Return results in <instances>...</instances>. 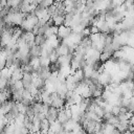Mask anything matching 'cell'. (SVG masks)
Masks as SVG:
<instances>
[{
    "mask_svg": "<svg viewBox=\"0 0 134 134\" xmlns=\"http://www.w3.org/2000/svg\"><path fill=\"white\" fill-rule=\"evenodd\" d=\"M71 34H72V28H71V27H69V26H65V25H62V26H60V27H59V32H58L57 37H58L60 40L64 41V40H65V39H67Z\"/></svg>",
    "mask_w": 134,
    "mask_h": 134,
    "instance_id": "1",
    "label": "cell"
},
{
    "mask_svg": "<svg viewBox=\"0 0 134 134\" xmlns=\"http://www.w3.org/2000/svg\"><path fill=\"white\" fill-rule=\"evenodd\" d=\"M58 115H59V110L53 108V107H50L48 112H47V114H46V119L50 124H52V122L58 120Z\"/></svg>",
    "mask_w": 134,
    "mask_h": 134,
    "instance_id": "2",
    "label": "cell"
},
{
    "mask_svg": "<svg viewBox=\"0 0 134 134\" xmlns=\"http://www.w3.org/2000/svg\"><path fill=\"white\" fill-rule=\"evenodd\" d=\"M55 51H57V53H58L59 57L67 55V54H69V46H68L65 42H62V43L59 45V47L55 49Z\"/></svg>",
    "mask_w": 134,
    "mask_h": 134,
    "instance_id": "3",
    "label": "cell"
},
{
    "mask_svg": "<svg viewBox=\"0 0 134 134\" xmlns=\"http://www.w3.org/2000/svg\"><path fill=\"white\" fill-rule=\"evenodd\" d=\"M42 46H38V45H35L34 47L30 48V55L31 58H40L42 55Z\"/></svg>",
    "mask_w": 134,
    "mask_h": 134,
    "instance_id": "4",
    "label": "cell"
},
{
    "mask_svg": "<svg viewBox=\"0 0 134 134\" xmlns=\"http://www.w3.org/2000/svg\"><path fill=\"white\" fill-rule=\"evenodd\" d=\"M23 74L24 72L22 71L21 68H16L14 71H13V74H12V80L17 82V81H21L22 77H23Z\"/></svg>",
    "mask_w": 134,
    "mask_h": 134,
    "instance_id": "5",
    "label": "cell"
},
{
    "mask_svg": "<svg viewBox=\"0 0 134 134\" xmlns=\"http://www.w3.org/2000/svg\"><path fill=\"white\" fill-rule=\"evenodd\" d=\"M52 21H53L54 26L60 27V26L64 25V23H65V16H59V15H55V16L52 17Z\"/></svg>",
    "mask_w": 134,
    "mask_h": 134,
    "instance_id": "6",
    "label": "cell"
},
{
    "mask_svg": "<svg viewBox=\"0 0 134 134\" xmlns=\"http://www.w3.org/2000/svg\"><path fill=\"white\" fill-rule=\"evenodd\" d=\"M47 42V38L44 35H37L35 38V44L38 46H43Z\"/></svg>",
    "mask_w": 134,
    "mask_h": 134,
    "instance_id": "7",
    "label": "cell"
},
{
    "mask_svg": "<svg viewBox=\"0 0 134 134\" xmlns=\"http://www.w3.org/2000/svg\"><path fill=\"white\" fill-rule=\"evenodd\" d=\"M76 125H77V122L71 118V119H69V120H68V121H67L63 127H64V129H65L66 131H68V132H72Z\"/></svg>",
    "mask_w": 134,
    "mask_h": 134,
    "instance_id": "8",
    "label": "cell"
},
{
    "mask_svg": "<svg viewBox=\"0 0 134 134\" xmlns=\"http://www.w3.org/2000/svg\"><path fill=\"white\" fill-rule=\"evenodd\" d=\"M12 74H13V70L10 68H4L0 71V76L2 79H5V80H10Z\"/></svg>",
    "mask_w": 134,
    "mask_h": 134,
    "instance_id": "9",
    "label": "cell"
},
{
    "mask_svg": "<svg viewBox=\"0 0 134 134\" xmlns=\"http://www.w3.org/2000/svg\"><path fill=\"white\" fill-rule=\"evenodd\" d=\"M40 131H42V132H47L48 133V130H49V128H50V122L46 119V118H44L42 121H41V124H40Z\"/></svg>",
    "mask_w": 134,
    "mask_h": 134,
    "instance_id": "10",
    "label": "cell"
},
{
    "mask_svg": "<svg viewBox=\"0 0 134 134\" xmlns=\"http://www.w3.org/2000/svg\"><path fill=\"white\" fill-rule=\"evenodd\" d=\"M15 134H30V131L27 128H25L24 126H21V127H17L16 126Z\"/></svg>",
    "mask_w": 134,
    "mask_h": 134,
    "instance_id": "11",
    "label": "cell"
},
{
    "mask_svg": "<svg viewBox=\"0 0 134 134\" xmlns=\"http://www.w3.org/2000/svg\"><path fill=\"white\" fill-rule=\"evenodd\" d=\"M50 60L45 57H40V67H49Z\"/></svg>",
    "mask_w": 134,
    "mask_h": 134,
    "instance_id": "12",
    "label": "cell"
},
{
    "mask_svg": "<svg viewBox=\"0 0 134 134\" xmlns=\"http://www.w3.org/2000/svg\"><path fill=\"white\" fill-rule=\"evenodd\" d=\"M17 107H18V110H19L20 114L25 115V113H26V108H27V107H25V106H24L23 104H21V103H17Z\"/></svg>",
    "mask_w": 134,
    "mask_h": 134,
    "instance_id": "13",
    "label": "cell"
},
{
    "mask_svg": "<svg viewBox=\"0 0 134 134\" xmlns=\"http://www.w3.org/2000/svg\"><path fill=\"white\" fill-rule=\"evenodd\" d=\"M111 113H112L114 116H117V115L120 113V107H119V106H113Z\"/></svg>",
    "mask_w": 134,
    "mask_h": 134,
    "instance_id": "14",
    "label": "cell"
},
{
    "mask_svg": "<svg viewBox=\"0 0 134 134\" xmlns=\"http://www.w3.org/2000/svg\"><path fill=\"white\" fill-rule=\"evenodd\" d=\"M133 9H134V2H133Z\"/></svg>",
    "mask_w": 134,
    "mask_h": 134,
    "instance_id": "15",
    "label": "cell"
},
{
    "mask_svg": "<svg viewBox=\"0 0 134 134\" xmlns=\"http://www.w3.org/2000/svg\"><path fill=\"white\" fill-rule=\"evenodd\" d=\"M133 83H134V77H133Z\"/></svg>",
    "mask_w": 134,
    "mask_h": 134,
    "instance_id": "16",
    "label": "cell"
}]
</instances>
